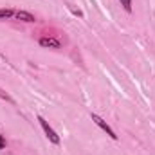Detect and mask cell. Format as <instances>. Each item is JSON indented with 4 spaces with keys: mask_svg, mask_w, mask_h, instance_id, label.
I'll list each match as a JSON object with an SVG mask.
<instances>
[{
    "mask_svg": "<svg viewBox=\"0 0 155 155\" xmlns=\"http://www.w3.org/2000/svg\"><path fill=\"white\" fill-rule=\"evenodd\" d=\"M38 121H40V124H41V128H43V132H45V135H47V139H49L51 143H54V144H60V137H58V134L49 126V123H47L41 116H38Z\"/></svg>",
    "mask_w": 155,
    "mask_h": 155,
    "instance_id": "obj_1",
    "label": "cell"
},
{
    "mask_svg": "<svg viewBox=\"0 0 155 155\" xmlns=\"http://www.w3.org/2000/svg\"><path fill=\"white\" fill-rule=\"evenodd\" d=\"M90 117H92V121H94V123H96V124H97V126H99V128L103 130V132H107V135H108V137H112V139L116 141V139H117L116 132H114V130H112V128H110V126L107 124V121H103V119L97 116V114H92Z\"/></svg>",
    "mask_w": 155,
    "mask_h": 155,
    "instance_id": "obj_2",
    "label": "cell"
},
{
    "mask_svg": "<svg viewBox=\"0 0 155 155\" xmlns=\"http://www.w3.org/2000/svg\"><path fill=\"white\" fill-rule=\"evenodd\" d=\"M15 18H16V20H20V22H27V24L36 22L35 15H31L29 11H15Z\"/></svg>",
    "mask_w": 155,
    "mask_h": 155,
    "instance_id": "obj_4",
    "label": "cell"
},
{
    "mask_svg": "<svg viewBox=\"0 0 155 155\" xmlns=\"http://www.w3.org/2000/svg\"><path fill=\"white\" fill-rule=\"evenodd\" d=\"M119 2H121V5L124 7V11H128V13L132 11V0H119Z\"/></svg>",
    "mask_w": 155,
    "mask_h": 155,
    "instance_id": "obj_6",
    "label": "cell"
},
{
    "mask_svg": "<svg viewBox=\"0 0 155 155\" xmlns=\"http://www.w3.org/2000/svg\"><path fill=\"white\" fill-rule=\"evenodd\" d=\"M4 146H5V141H4V137H2V135H0V150H2V148H4Z\"/></svg>",
    "mask_w": 155,
    "mask_h": 155,
    "instance_id": "obj_8",
    "label": "cell"
},
{
    "mask_svg": "<svg viewBox=\"0 0 155 155\" xmlns=\"http://www.w3.org/2000/svg\"><path fill=\"white\" fill-rule=\"evenodd\" d=\"M71 11H72V15H76V16H83L81 11H76V9H71Z\"/></svg>",
    "mask_w": 155,
    "mask_h": 155,
    "instance_id": "obj_7",
    "label": "cell"
},
{
    "mask_svg": "<svg viewBox=\"0 0 155 155\" xmlns=\"http://www.w3.org/2000/svg\"><path fill=\"white\" fill-rule=\"evenodd\" d=\"M40 45L41 47H47V49H60L61 47V43L56 38H52V36H41L40 38Z\"/></svg>",
    "mask_w": 155,
    "mask_h": 155,
    "instance_id": "obj_3",
    "label": "cell"
},
{
    "mask_svg": "<svg viewBox=\"0 0 155 155\" xmlns=\"http://www.w3.org/2000/svg\"><path fill=\"white\" fill-rule=\"evenodd\" d=\"M13 16H15V9H9V7L0 9V20H7V18H13Z\"/></svg>",
    "mask_w": 155,
    "mask_h": 155,
    "instance_id": "obj_5",
    "label": "cell"
}]
</instances>
